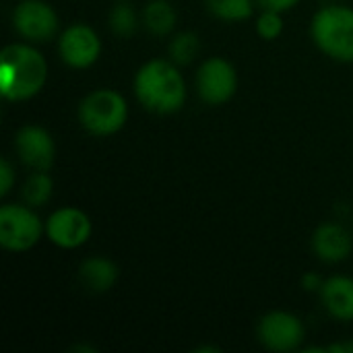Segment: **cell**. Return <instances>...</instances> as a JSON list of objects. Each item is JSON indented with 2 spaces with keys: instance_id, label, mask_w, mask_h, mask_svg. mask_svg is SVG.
I'll return each instance as SVG.
<instances>
[{
  "instance_id": "6da1fadb",
  "label": "cell",
  "mask_w": 353,
  "mask_h": 353,
  "mask_svg": "<svg viewBox=\"0 0 353 353\" xmlns=\"http://www.w3.org/2000/svg\"><path fill=\"white\" fill-rule=\"evenodd\" d=\"M137 101L151 114H176L186 103V81L170 58H153L134 74Z\"/></svg>"
},
{
  "instance_id": "7a4b0ae2",
  "label": "cell",
  "mask_w": 353,
  "mask_h": 353,
  "mask_svg": "<svg viewBox=\"0 0 353 353\" xmlns=\"http://www.w3.org/2000/svg\"><path fill=\"white\" fill-rule=\"evenodd\" d=\"M48 81V60L29 41L8 43L0 54V93L8 101L33 99Z\"/></svg>"
},
{
  "instance_id": "3957f363",
  "label": "cell",
  "mask_w": 353,
  "mask_h": 353,
  "mask_svg": "<svg viewBox=\"0 0 353 353\" xmlns=\"http://www.w3.org/2000/svg\"><path fill=\"white\" fill-rule=\"evenodd\" d=\"M314 46L335 62H353V8L329 4L314 12L310 21Z\"/></svg>"
},
{
  "instance_id": "277c9868",
  "label": "cell",
  "mask_w": 353,
  "mask_h": 353,
  "mask_svg": "<svg viewBox=\"0 0 353 353\" xmlns=\"http://www.w3.org/2000/svg\"><path fill=\"white\" fill-rule=\"evenodd\" d=\"M79 124L93 137H112L120 132L128 120V103L122 93L110 87L93 89L77 108Z\"/></svg>"
},
{
  "instance_id": "5b68a950",
  "label": "cell",
  "mask_w": 353,
  "mask_h": 353,
  "mask_svg": "<svg viewBox=\"0 0 353 353\" xmlns=\"http://www.w3.org/2000/svg\"><path fill=\"white\" fill-rule=\"evenodd\" d=\"M46 236V221L33 207L8 203L0 207V246L8 252H27Z\"/></svg>"
},
{
  "instance_id": "8992f818",
  "label": "cell",
  "mask_w": 353,
  "mask_h": 353,
  "mask_svg": "<svg viewBox=\"0 0 353 353\" xmlns=\"http://www.w3.org/2000/svg\"><path fill=\"white\" fill-rule=\"evenodd\" d=\"M256 339L269 352H298L304 347L306 329L296 314L285 310H271L259 319Z\"/></svg>"
},
{
  "instance_id": "52a82bcc",
  "label": "cell",
  "mask_w": 353,
  "mask_h": 353,
  "mask_svg": "<svg viewBox=\"0 0 353 353\" xmlns=\"http://www.w3.org/2000/svg\"><path fill=\"white\" fill-rule=\"evenodd\" d=\"M194 87L201 101L207 105H223L238 91L236 66L221 56H211L201 62L194 77Z\"/></svg>"
},
{
  "instance_id": "ba28073f",
  "label": "cell",
  "mask_w": 353,
  "mask_h": 353,
  "mask_svg": "<svg viewBox=\"0 0 353 353\" xmlns=\"http://www.w3.org/2000/svg\"><path fill=\"white\" fill-rule=\"evenodd\" d=\"M12 29L29 43H46L56 37L60 19L52 4L43 0H21L10 14Z\"/></svg>"
},
{
  "instance_id": "9c48e42d",
  "label": "cell",
  "mask_w": 353,
  "mask_h": 353,
  "mask_svg": "<svg viewBox=\"0 0 353 353\" xmlns=\"http://www.w3.org/2000/svg\"><path fill=\"white\" fill-rule=\"evenodd\" d=\"M58 56L74 70L91 68L101 56V39L91 25L72 23L58 35Z\"/></svg>"
},
{
  "instance_id": "30bf717a",
  "label": "cell",
  "mask_w": 353,
  "mask_h": 353,
  "mask_svg": "<svg viewBox=\"0 0 353 353\" xmlns=\"http://www.w3.org/2000/svg\"><path fill=\"white\" fill-rule=\"evenodd\" d=\"M91 232L93 225L89 215L77 207L56 209L46 219V238L62 250H77L85 246L91 238Z\"/></svg>"
},
{
  "instance_id": "8fae6325",
  "label": "cell",
  "mask_w": 353,
  "mask_h": 353,
  "mask_svg": "<svg viewBox=\"0 0 353 353\" xmlns=\"http://www.w3.org/2000/svg\"><path fill=\"white\" fill-rule=\"evenodd\" d=\"M14 151L19 161L31 172H48L56 159V143L50 130L39 124H25L14 134Z\"/></svg>"
},
{
  "instance_id": "7c38bea8",
  "label": "cell",
  "mask_w": 353,
  "mask_h": 353,
  "mask_svg": "<svg viewBox=\"0 0 353 353\" xmlns=\"http://www.w3.org/2000/svg\"><path fill=\"white\" fill-rule=\"evenodd\" d=\"M310 246L319 261H323L327 265H337V263H343L350 259L353 240L347 228H343L341 223H335V221H327L314 230Z\"/></svg>"
},
{
  "instance_id": "4fadbf2b",
  "label": "cell",
  "mask_w": 353,
  "mask_h": 353,
  "mask_svg": "<svg viewBox=\"0 0 353 353\" xmlns=\"http://www.w3.org/2000/svg\"><path fill=\"white\" fill-rule=\"evenodd\" d=\"M321 304L329 316L341 323H353V279L347 275H333L325 279L321 292Z\"/></svg>"
},
{
  "instance_id": "5bb4252c",
  "label": "cell",
  "mask_w": 353,
  "mask_h": 353,
  "mask_svg": "<svg viewBox=\"0 0 353 353\" xmlns=\"http://www.w3.org/2000/svg\"><path fill=\"white\" fill-rule=\"evenodd\" d=\"M79 279L93 294L110 292L118 281V267L105 256H89L79 265Z\"/></svg>"
},
{
  "instance_id": "9a60e30c",
  "label": "cell",
  "mask_w": 353,
  "mask_h": 353,
  "mask_svg": "<svg viewBox=\"0 0 353 353\" xmlns=\"http://www.w3.org/2000/svg\"><path fill=\"white\" fill-rule=\"evenodd\" d=\"M141 23L151 35L165 37L176 29L178 23L176 6L170 0H149L141 10Z\"/></svg>"
},
{
  "instance_id": "2e32d148",
  "label": "cell",
  "mask_w": 353,
  "mask_h": 353,
  "mask_svg": "<svg viewBox=\"0 0 353 353\" xmlns=\"http://www.w3.org/2000/svg\"><path fill=\"white\" fill-rule=\"evenodd\" d=\"M54 194V180L48 172L35 170L27 176L23 188H21V196L23 203H27L33 209H39L43 205H48V201Z\"/></svg>"
},
{
  "instance_id": "e0dca14e",
  "label": "cell",
  "mask_w": 353,
  "mask_h": 353,
  "mask_svg": "<svg viewBox=\"0 0 353 353\" xmlns=\"http://www.w3.org/2000/svg\"><path fill=\"white\" fill-rule=\"evenodd\" d=\"M207 10L225 23H242L252 17L254 0H205Z\"/></svg>"
},
{
  "instance_id": "ac0fdd59",
  "label": "cell",
  "mask_w": 353,
  "mask_h": 353,
  "mask_svg": "<svg viewBox=\"0 0 353 353\" xmlns=\"http://www.w3.org/2000/svg\"><path fill=\"white\" fill-rule=\"evenodd\" d=\"M141 23V14L132 8V4L128 2H118L112 6L110 14H108V27L114 35L118 37H130L137 33Z\"/></svg>"
},
{
  "instance_id": "d6986e66",
  "label": "cell",
  "mask_w": 353,
  "mask_h": 353,
  "mask_svg": "<svg viewBox=\"0 0 353 353\" xmlns=\"http://www.w3.org/2000/svg\"><path fill=\"white\" fill-rule=\"evenodd\" d=\"M201 52V37L194 31H180L172 37L168 54L170 60L178 66H188L196 60Z\"/></svg>"
},
{
  "instance_id": "ffe728a7",
  "label": "cell",
  "mask_w": 353,
  "mask_h": 353,
  "mask_svg": "<svg viewBox=\"0 0 353 353\" xmlns=\"http://www.w3.org/2000/svg\"><path fill=\"white\" fill-rule=\"evenodd\" d=\"M283 12L263 8V12L256 17V35L265 41H275L283 33Z\"/></svg>"
},
{
  "instance_id": "44dd1931",
  "label": "cell",
  "mask_w": 353,
  "mask_h": 353,
  "mask_svg": "<svg viewBox=\"0 0 353 353\" xmlns=\"http://www.w3.org/2000/svg\"><path fill=\"white\" fill-rule=\"evenodd\" d=\"M14 168L8 161V157L0 159V199H6L10 194V190L14 188Z\"/></svg>"
},
{
  "instance_id": "7402d4cb",
  "label": "cell",
  "mask_w": 353,
  "mask_h": 353,
  "mask_svg": "<svg viewBox=\"0 0 353 353\" xmlns=\"http://www.w3.org/2000/svg\"><path fill=\"white\" fill-rule=\"evenodd\" d=\"M256 4L261 8H269V10H277V12H288L294 6H298L300 0H256Z\"/></svg>"
},
{
  "instance_id": "603a6c76",
  "label": "cell",
  "mask_w": 353,
  "mask_h": 353,
  "mask_svg": "<svg viewBox=\"0 0 353 353\" xmlns=\"http://www.w3.org/2000/svg\"><path fill=\"white\" fill-rule=\"evenodd\" d=\"M323 283H325V279H321V275H316V273H306L304 277H302V288L306 290V292H321V288H323Z\"/></svg>"
},
{
  "instance_id": "cb8c5ba5",
  "label": "cell",
  "mask_w": 353,
  "mask_h": 353,
  "mask_svg": "<svg viewBox=\"0 0 353 353\" xmlns=\"http://www.w3.org/2000/svg\"><path fill=\"white\" fill-rule=\"evenodd\" d=\"M325 353H353V341H339L325 345Z\"/></svg>"
}]
</instances>
